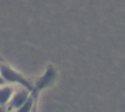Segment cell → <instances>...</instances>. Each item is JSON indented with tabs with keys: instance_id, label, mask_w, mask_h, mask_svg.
I'll return each mask as SVG.
<instances>
[{
	"instance_id": "obj_1",
	"label": "cell",
	"mask_w": 125,
	"mask_h": 112,
	"mask_svg": "<svg viewBox=\"0 0 125 112\" xmlns=\"http://www.w3.org/2000/svg\"><path fill=\"white\" fill-rule=\"evenodd\" d=\"M2 73L4 75V76L8 79V80H10V81H21V82H23L17 75H15L13 72L10 71V70L8 69H6V68H3L2 70Z\"/></svg>"
},
{
	"instance_id": "obj_3",
	"label": "cell",
	"mask_w": 125,
	"mask_h": 112,
	"mask_svg": "<svg viewBox=\"0 0 125 112\" xmlns=\"http://www.w3.org/2000/svg\"><path fill=\"white\" fill-rule=\"evenodd\" d=\"M25 99H26V95H25V94L23 93V94L18 95L15 98L13 104H14L15 106H19L25 101Z\"/></svg>"
},
{
	"instance_id": "obj_2",
	"label": "cell",
	"mask_w": 125,
	"mask_h": 112,
	"mask_svg": "<svg viewBox=\"0 0 125 112\" xmlns=\"http://www.w3.org/2000/svg\"><path fill=\"white\" fill-rule=\"evenodd\" d=\"M10 92L9 90H4L0 92V102L4 103L9 98Z\"/></svg>"
},
{
	"instance_id": "obj_4",
	"label": "cell",
	"mask_w": 125,
	"mask_h": 112,
	"mask_svg": "<svg viewBox=\"0 0 125 112\" xmlns=\"http://www.w3.org/2000/svg\"><path fill=\"white\" fill-rule=\"evenodd\" d=\"M31 104V101H29V102L26 104V106H24V107L21 110V112H28V111H29V109H30Z\"/></svg>"
},
{
	"instance_id": "obj_5",
	"label": "cell",
	"mask_w": 125,
	"mask_h": 112,
	"mask_svg": "<svg viewBox=\"0 0 125 112\" xmlns=\"http://www.w3.org/2000/svg\"><path fill=\"white\" fill-rule=\"evenodd\" d=\"M1 83H2V81H1V79L0 78V84H1Z\"/></svg>"
}]
</instances>
